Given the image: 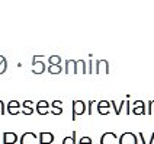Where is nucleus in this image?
I'll list each match as a JSON object with an SVG mask.
<instances>
[{"mask_svg": "<svg viewBox=\"0 0 154 144\" xmlns=\"http://www.w3.org/2000/svg\"><path fill=\"white\" fill-rule=\"evenodd\" d=\"M80 144H92V140H90L89 137H83V138L80 140Z\"/></svg>", "mask_w": 154, "mask_h": 144, "instance_id": "dca6fc26", "label": "nucleus"}, {"mask_svg": "<svg viewBox=\"0 0 154 144\" xmlns=\"http://www.w3.org/2000/svg\"><path fill=\"white\" fill-rule=\"evenodd\" d=\"M22 112L25 114V115H31L32 112H34V102L31 101H25L22 103Z\"/></svg>", "mask_w": 154, "mask_h": 144, "instance_id": "6e6552de", "label": "nucleus"}, {"mask_svg": "<svg viewBox=\"0 0 154 144\" xmlns=\"http://www.w3.org/2000/svg\"><path fill=\"white\" fill-rule=\"evenodd\" d=\"M48 71H50V73H52V74H58V73L61 71V67H60V66H50Z\"/></svg>", "mask_w": 154, "mask_h": 144, "instance_id": "4468645a", "label": "nucleus"}, {"mask_svg": "<svg viewBox=\"0 0 154 144\" xmlns=\"http://www.w3.org/2000/svg\"><path fill=\"white\" fill-rule=\"evenodd\" d=\"M83 112H85V102H82V101H74L73 102V117L76 118L77 115H82Z\"/></svg>", "mask_w": 154, "mask_h": 144, "instance_id": "f03ea898", "label": "nucleus"}, {"mask_svg": "<svg viewBox=\"0 0 154 144\" xmlns=\"http://www.w3.org/2000/svg\"><path fill=\"white\" fill-rule=\"evenodd\" d=\"M8 68V60L5 58L3 55H0V74H3Z\"/></svg>", "mask_w": 154, "mask_h": 144, "instance_id": "9d476101", "label": "nucleus"}, {"mask_svg": "<svg viewBox=\"0 0 154 144\" xmlns=\"http://www.w3.org/2000/svg\"><path fill=\"white\" fill-rule=\"evenodd\" d=\"M6 114V108H5V103L3 101H0V115H5Z\"/></svg>", "mask_w": 154, "mask_h": 144, "instance_id": "f3484780", "label": "nucleus"}, {"mask_svg": "<svg viewBox=\"0 0 154 144\" xmlns=\"http://www.w3.org/2000/svg\"><path fill=\"white\" fill-rule=\"evenodd\" d=\"M52 112L57 115V114H61L63 112V109H61V102L60 101H55L52 102Z\"/></svg>", "mask_w": 154, "mask_h": 144, "instance_id": "9b49d317", "label": "nucleus"}, {"mask_svg": "<svg viewBox=\"0 0 154 144\" xmlns=\"http://www.w3.org/2000/svg\"><path fill=\"white\" fill-rule=\"evenodd\" d=\"M20 144H38V138L34 133H25L20 137Z\"/></svg>", "mask_w": 154, "mask_h": 144, "instance_id": "f257e3e1", "label": "nucleus"}, {"mask_svg": "<svg viewBox=\"0 0 154 144\" xmlns=\"http://www.w3.org/2000/svg\"><path fill=\"white\" fill-rule=\"evenodd\" d=\"M106 106H108V102H100V103H99V112H100V114H106V112H108V108H106Z\"/></svg>", "mask_w": 154, "mask_h": 144, "instance_id": "ddd939ff", "label": "nucleus"}, {"mask_svg": "<svg viewBox=\"0 0 154 144\" xmlns=\"http://www.w3.org/2000/svg\"><path fill=\"white\" fill-rule=\"evenodd\" d=\"M32 66H34V73L35 74H41L44 70H45L44 61H39V60H34V61H32Z\"/></svg>", "mask_w": 154, "mask_h": 144, "instance_id": "0eeeda50", "label": "nucleus"}, {"mask_svg": "<svg viewBox=\"0 0 154 144\" xmlns=\"http://www.w3.org/2000/svg\"><path fill=\"white\" fill-rule=\"evenodd\" d=\"M116 137L115 134H112V133H106V134H103L102 137V144H116Z\"/></svg>", "mask_w": 154, "mask_h": 144, "instance_id": "1a4fd4ad", "label": "nucleus"}, {"mask_svg": "<svg viewBox=\"0 0 154 144\" xmlns=\"http://www.w3.org/2000/svg\"><path fill=\"white\" fill-rule=\"evenodd\" d=\"M54 141V136L51 133H41L39 134V144H51Z\"/></svg>", "mask_w": 154, "mask_h": 144, "instance_id": "423d86ee", "label": "nucleus"}, {"mask_svg": "<svg viewBox=\"0 0 154 144\" xmlns=\"http://www.w3.org/2000/svg\"><path fill=\"white\" fill-rule=\"evenodd\" d=\"M60 57H58V55H51V57H50V64H51V66H58V64H60Z\"/></svg>", "mask_w": 154, "mask_h": 144, "instance_id": "f8f14e48", "label": "nucleus"}, {"mask_svg": "<svg viewBox=\"0 0 154 144\" xmlns=\"http://www.w3.org/2000/svg\"><path fill=\"white\" fill-rule=\"evenodd\" d=\"M17 141V136L15 133H3V144H15Z\"/></svg>", "mask_w": 154, "mask_h": 144, "instance_id": "20e7f679", "label": "nucleus"}, {"mask_svg": "<svg viewBox=\"0 0 154 144\" xmlns=\"http://www.w3.org/2000/svg\"><path fill=\"white\" fill-rule=\"evenodd\" d=\"M6 111H8L10 115H16V114H19V111H20V103L17 101H10L8 103V106H6Z\"/></svg>", "mask_w": 154, "mask_h": 144, "instance_id": "7ed1b4c3", "label": "nucleus"}, {"mask_svg": "<svg viewBox=\"0 0 154 144\" xmlns=\"http://www.w3.org/2000/svg\"><path fill=\"white\" fill-rule=\"evenodd\" d=\"M36 112L39 114V115H45L47 112H48V108H50V105H48V102L47 101H39L36 103Z\"/></svg>", "mask_w": 154, "mask_h": 144, "instance_id": "39448f33", "label": "nucleus"}, {"mask_svg": "<svg viewBox=\"0 0 154 144\" xmlns=\"http://www.w3.org/2000/svg\"><path fill=\"white\" fill-rule=\"evenodd\" d=\"M63 144H76L74 143V134H73L71 137H66L64 141H63Z\"/></svg>", "mask_w": 154, "mask_h": 144, "instance_id": "2eb2a0df", "label": "nucleus"}]
</instances>
